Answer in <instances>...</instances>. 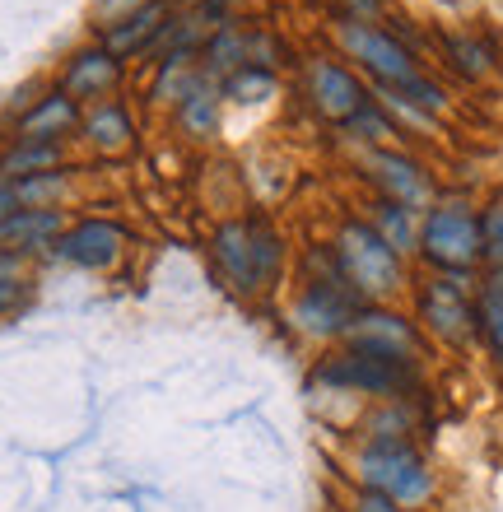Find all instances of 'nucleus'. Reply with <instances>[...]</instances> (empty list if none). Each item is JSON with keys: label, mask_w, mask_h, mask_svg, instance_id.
Instances as JSON below:
<instances>
[{"label": "nucleus", "mask_w": 503, "mask_h": 512, "mask_svg": "<svg viewBox=\"0 0 503 512\" xmlns=\"http://www.w3.org/2000/svg\"><path fill=\"white\" fill-rule=\"evenodd\" d=\"M126 80V61L117 52H108L103 42H89L80 52H70L61 61V75H56V89H66L75 103H103L122 89Z\"/></svg>", "instance_id": "obj_13"}, {"label": "nucleus", "mask_w": 503, "mask_h": 512, "mask_svg": "<svg viewBox=\"0 0 503 512\" xmlns=\"http://www.w3.org/2000/svg\"><path fill=\"white\" fill-rule=\"evenodd\" d=\"M476 280L480 275H420L410 284L415 294V326L424 340L443 350H471L476 345Z\"/></svg>", "instance_id": "obj_7"}, {"label": "nucleus", "mask_w": 503, "mask_h": 512, "mask_svg": "<svg viewBox=\"0 0 503 512\" xmlns=\"http://www.w3.org/2000/svg\"><path fill=\"white\" fill-rule=\"evenodd\" d=\"M364 177L373 182V191H378L382 201L410 205V210H420V215L438 201L434 173H429L415 154H406V149H392V145L364 149Z\"/></svg>", "instance_id": "obj_11"}, {"label": "nucleus", "mask_w": 503, "mask_h": 512, "mask_svg": "<svg viewBox=\"0 0 503 512\" xmlns=\"http://www.w3.org/2000/svg\"><path fill=\"white\" fill-rule=\"evenodd\" d=\"M340 345L382 354V359H410V364H424V350H429V340L415 326V317L392 308V303H364V312L354 317L350 336L340 340Z\"/></svg>", "instance_id": "obj_10"}, {"label": "nucleus", "mask_w": 503, "mask_h": 512, "mask_svg": "<svg viewBox=\"0 0 503 512\" xmlns=\"http://www.w3.org/2000/svg\"><path fill=\"white\" fill-rule=\"evenodd\" d=\"M313 382L340 396H364V401H410L424 396V364L410 359H382V354L354 350V345H336L322 354L313 368Z\"/></svg>", "instance_id": "obj_4"}, {"label": "nucleus", "mask_w": 503, "mask_h": 512, "mask_svg": "<svg viewBox=\"0 0 503 512\" xmlns=\"http://www.w3.org/2000/svg\"><path fill=\"white\" fill-rule=\"evenodd\" d=\"M331 247H336V261L345 270V280L364 294V303H392V298H401L410 289L406 256H396L387 247V238L364 215L340 219Z\"/></svg>", "instance_id": "obj_6"}, {"label": "nucleus", "mask_w": 503, "mask_h": 512, "mask_svg": "<svg viewBox=\"0 0 503 512\" xmlns=\"http://www.w3.org/2000/svg\"><path fill=\"white\" fill-rule=\"evenodd\" d=\"M28 261L33 256H24L10 243H0V280H28Z\"/></svg>", "instance_id": "obj_31"}, {"label": "nucleus", "mask_w": 503, "mask_h": 512, "mask_svg": "<svg viewBox=\"0 0 503 512\" xmlns=\"http://www.w3.org/2000/svg\"><path fill=\"white\" fill-rule=\"evenodd\" d=\"M480 270H503V196L480 205Z\"/></svg>", "instance_id": "obj_27"}, {"label": "nucleus", "mask_w": 503, "mask_h": 512, "mask_svg": "<svg viewBox=\"0 0 503 512\" xmlns=\"http://www.w3.org/2000/svg\"><path fill=\"white\" fill-rule=\"evenodd\" d=\"M24 205H19V196H14V187L10 182H0V243H5V233H10V224H14V215H19Z\"/></svg>", "instance_id": "obj_34"}, {"label": "nucleus", "mask_w": 503, "mask_h": 512, "mask_svg": "<svg viewBox=\"0 0 503 512\" xmlns=\"http://www.w3.org/2000/svg\"><path fill=\"white\" fill-rule=\"evenodd\" d=\"M275 94V70H261V66H243L238 75L224 80V98L233 103H257V98Z\"/></svg>", "instance_id": "obj_28"}, {"label": "nucleus", "mask_w": 503, "mask_h": 512, "mask_svg": "<svg viewBox=\"0 0 503 512\" xmlns=\"http://www.w3.org/2000/svg\"><path fill=\"white\" fill-rule=\"evenodd\" d=\"M145 0H94V19H98V28L103 24H117L122 14H131V10H140Z\"/></svg>", "instance_id": "obj_33"}, {"label": "nucleus", "mask_w": 503, "mask_h": 512, "mask_svg": "<svg viewBox=\"0 0 503 512\" xmlns=\"http://www.w3.org/2000/svg\"><path fill=\"white\" fill-rule=\"evenodd\" d=\"M252 38H257V24H243V19H229L224 28H215L201 47V75L224 84L229 75L252 66Z\"/></svg>", "instance_id": "obj_17"}, {"label": "nucleus", "mask_w": 503, "mask_h": 512, "mask_svg": "<svg viewBox=\"0 0 503 512\" xmlns=\"http://www.w3.org/2000/svg\"><path fill=\"white\" fill-rule=\"evenodd\" d=\"M420 261L434 275H480V205L462 191H438L420 219Z\"/></svg>", "instance_id": "obj_5"}, {"label": "nucleus", "mask_w": 503, "mask_h": 512, "mask_svg": "<svg viewBox=\"0 0 503 512\" xmlns=\"http://www.w3.org/2000/svg\"><path fill=\"white\" fill-rule=\"evenodd\" d=\"M340 131L350 135V140H359L364 149H378V145H387L392 135H401V131H396V117L378 103V94H373V103H368V108L354 112V117L340 126Z\"/></svg>", "instance_id": "obj_25"}, {"label": "nucleus", "mask_w": 503, "mask_h": 512, "mask_svg": "<svg viewBox=\"0 0 503 512\" xmlns=\"http://www.w3.org/2000/svg\"><path fill=\"white\" fill-rule=\"evenodd\" d=\"M345 512H429V508H406V503H392L382 494H368V489H350L345 494Z\"/></svg>", "instance_id": "obj_30"}, {"label": "nucleus", "mask_w": 503, "mask_h": 512, "mask_svg": "<svg viewBox=\"0 0 503 512\" xmlns=\"http://www.w3.org/2000/svg\"><path fill=\"white\" fill-rule=\"evenodd\" d=\"M61 233H66V215L61 210H19L10 233H5V243L19 247L24 256H52Z\"/></svg>", "instance_id": "obj_21"}, {"label": "nucleus", "mask_w": 503, "mask_h": 512, "mask_svg": "<svg viewBox=\"0 0 503 512\" xmlns=\"http://www.w3.org/2000/svg\"><path fill=\"white\" fill-rule=\"evenodd\" d=\"M84 103L66 94V89H47L28 103V112H19L10 122V140H47V145H66L70 135H80Z\"/></svg>", "instance_id": "obj_14"}, {"label": "nucleus", "mask_w": 503, "mask_h": 512, "mask_svg": "<svg viewBox=\"0 0 503 512\" xmlns=\"http://www.w3.org/2000/svg\"><path fill=\"white\" fill-rule=\"evenodd\" d=\"M336 42H340V52L373 80V89H401V84H410L415 75H424L415 47H406L387 24H350V19H336Z\"/></svg>", "instance_id": "obj_8"}, {"label": "nucleus", "mask_w": 503, "mask_h": 512, "mask_svg": "<svg viewBox=\"0 0 503 512\" xmlns=\"http://www.w3.org/2000/svg\"><path fill=\"white\" fill-rule=\"evenodd\" d=\"M415 433H420V396L378 401L359 424V438H415Z\"/></svg>", "instance_id": "obj_23"}, {"label": "nucleus", "mask_w": 503, "mask_h": 512, "mask_svg": "<svg viewBox=\"0 0 503 512\" xmlns=\"http://www.w3.org/2000/svg\"><path fill=\"white\" fill-rule=\"evenodd\" d=\"M28 294H33V284H28V280H0V317L24 308Z\"/></svg>", "instance_id": "obj_32"}, {"label": "nucleus", "mask_w": 503, "mask_h": 512, "mask_svg": "<svg viewBox=\"0 0 503 512\" xmlns=\"http://www.w3.org/2000/svg\"><path fill=\"white\" fill-rule=\"evenodd\" d=\"M205 252H210V266L219 270V280L243 298H266L285 280L289 247L266 215H238L215 224Z\"/></svg>", "instance_id": "obj_2"}, {"label": "nucleus", "mask_w": 503, "mask_h": 512, "mask_svg": "<svg viewBox=\"0 0 503 512\" xmlns=\"http://www.w3.org/2000/svg\"><path fill=\"white\" fill-rule=\"evenodd\" d=\"M177 14V5H168V0H145L140 10L122 14L117 24H103L98 28V42L108 47V52H117L122 61H145V56L159 52V38H164L168 19Z\"/></svg>", "instance_id": "obj_15"}, {"label": "nucleus", "mask_w": 503, "mask_h": 512, "mask_svg": "<svg viewBox=\"0 0 503 512\" xmlns=\"http://www.w3.org/2000/svg\"><path fill=\"white\" fill-rule=\"evenodd\" d=\"M359 312H364V294L345 280L336 247L331 243L308 247L299 266V289H294V303H289L294 331L303 340H317V345H340L350 336Z\"/></svg>", "instance_id": "obj_1"}, {"label": "nucleus", "mask_w": 503, "mask_h": 512, "mask_svg": "<svg viewBox=\"0 0 503 512\" xmlns=\"http://www.w3.org/2000/svg\"><path fill=\"white\" fill-rule=\"evenodd\" d=\"M345 471L350 489H368L406 508H429L438 494V475L415 438H359Z\"/></svg>", "instance_id": "obj_3"}, {"label": "nucleus", "mask_w": 503, "mask_h": 512, "mask_svg": "<svg viewBox=\"0 0 503 512\" xmlns=\"http://www.w3.org/2000/svg\"><path fill=\"white\" fill-rule=\"evenodd\" d=\"M368 224L387 238V247H392L396 256H420V210H410V205H396V201H382V196H373V205H368Z\"/></svg>", "instance_id": "obj_20"}, {"label": "nucleus", "mask_w": 503, "mask_h": 512, "mask_svg": "<svg viewBox=\"0 0 503 512\" xmlns=\"http://www.w3.org/2000/svg\"><path fill=\"white\" fill-rule=\"evenodd\" d=\"M443 56L462 80H485L494 70V47L480 33H448L443 38Z\"/></svg>", "instance_id": "obj_24"}, {"label": "nucleus", "mask_w": 503, "mask_h": 512, "mask_svg": "<svg viewBox=\"0 0 503 512\" xmlns=\"http://www.w3.org/2000/svg\"><path fill=\"white\" fill-rule=\"evenodd\" d=\"M219 112H224V84L210 80V75H196V84L177 98L173 126L187 140H210L219 131Z\"/></svg>", "instance_id": "obj_18"}, {"label": "nucleus", "mask_w": 503, "mask_h": 512, "mask_svg": "<svg viewBox=\"0 0 503 512\" xmlns=\"http://www.w3.org/2000/svg\"><path fill=\"white\" fill-rule=\"evenodd\" d=\"M476 340L503 368V270H480L476 280Z\"/></svg>", "instance_id": "obj_19"}, {"label": "nucleus", "mask_w": 503, "mask_h": 512, "mask_svg": "<svg viewBox=\"0 0 503 512\" xmlns=\"http://www.w3.org/2000/svg\"><path fill=\"white\" fill-rule=\"evenodd\" d=\"M126 243H131V233L117 219L84 215L75 224H66L52 256H61V261H70V266H80V270H112L126 256Z\"/></svg>", "instance_id": "obj_12"}, {"label": "nucleus", "mask_w": 503, "mask_h": 512, "mask_svg": "<svg viewBox=\"0 0 503 512\" xmlns=\"http://www.w3.org/2000/svg\"><path fill=\"white\" fill-rule=\"evenodd\" d=\"M10 187H14V196H19L24 210H56V201H61L66 187H70V173L66 168H56V173L19 177V182H10Z\"/></svg>", "instance_id": "obj_26"}, {"label": "nucleus", "mask_w": 503, "mask_h": 512, "mask_svg": "<svg viewBox=\"0 0 503 512\" xmlns=\"http://www.w3.org/2000/svg\"><path fill=\"white\" fill-rule=\"evenodd\" d=\"M80 140L94 154H103V159L126 154V149L136 145V117H131V108H126L122 98H103V103H94V108L84 112Z\"/></svg>", "instance_id": "obj_16"}, {"label": "nucleus", "mask_w": 503, "mask_h": 512, "mask_svg": "<svg viewBox=\"0 0 503 512\" xmlns=\"http://www.w3.org/2000/svg\"><path fill=\"white\" fill-rule=\"evenodd\" d=\"M168 5H182V0H168Z\"/></svg>", "instance_id": "obj_35"}, {"label": "nucleus", "mask_w": 503, "mask_h": 512, "mask_svg": "<svg viewBox=\"0 0 503 512\" xmlns=\"http://www.w3.org/2000/svg\"><path fill=\"white\" fill-rule=\"evenodd\" d=\"M331 10H336V19H350V24H378L387 14V0H336Z\"/></svg>", "instance_id": "obj_29"}, {"label": "nucleus", "mask_w": 503, "mask_h": 512, "mask_svg": "<svg viewBox=\"0 0 503 512\" xmlns=\"http://www.w3.org/2000/svg\"><path fill=\"white\" fill-rule=\"evenodd\" d=\"M303 94H308L317 117L331 126H345L354 112L373 103V89L359 80V70H350L345 61H336L327 52L303 61Z\"/></svg>", "instance_id": "obj_9"}, {"label": "nucleus", "mask_w": 503, "mask_h": 512, "mask_svg": "<svg viewBox=\"0 0 503 512\" xmlns=\"http://www.w3.org/2000/svg\"><path fill=\"white\" fill-rule=\"evenodd\" d=\"M66 168V145H47V140H10L0 154V182H19V177H38Z\"/></svg>", "instance_id": "obj_22"}]
</instances>
